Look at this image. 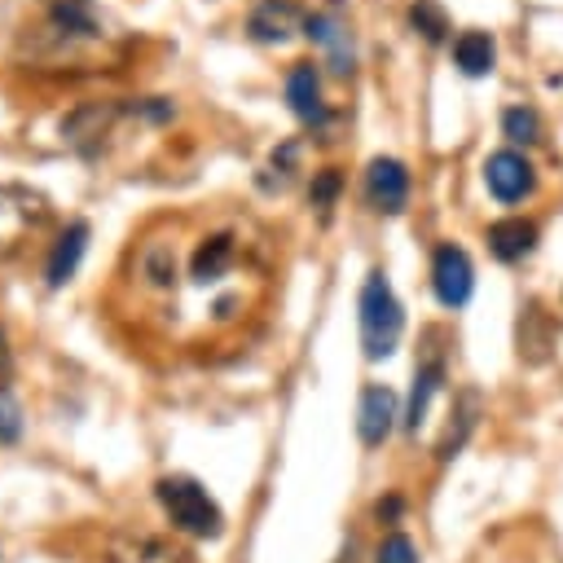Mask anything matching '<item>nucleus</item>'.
Returning <instances> with one entry per match:
<instances>
[{"mask_svg": "<svg viewBox=\"0 0 563 563\" xmlns=\"http://www.w3.org/2000/svg\"><path fill=\"white\" fill-rule=\"evenodd\" d=\"M303 31L325 48V57H330V66L339 70V75H352L356 70V48H352V35H347V26L334 18V13H308V22H303Z\"/></svg>", "mask_w": 563, "mask_h": 563, "instance_id": "nucleus-9", "label": "nucleus"}, {"mask_svg": "<svg viewBox=\"0 0 563 563\" xmlns=\"http://www.w3.org/2000/svg\"><path fill=\"white\" fill-rule=\"evenodd\" d=\"M537 246V224L532 220H519V216H510V220H497V224H488V251L497 255V260H523L528 251Z\"/></svg>", "mask_w": 563, "mask_h": 563, "instance_id": "nucleus-13", "label": "nucleus"}, {"mask_svg": "<svg viewBox=\"0 0 563 563\" xmlns=\"http://www.w3.org/2000/svg\"><path fill=\"white\" fill-rule=\"evenodd\" d=\"M334 194H339V172L334 167H325V172H317V180H312V207H330L334 202Z\"/></svg>", "mask_w": 563, "mask_h": 563, "instance_id": "nucleus-21", "label": "nucleus"}, {"mask_svg": "<svg viewBox=\"0 0 563 563\" xmlns=\"http://www.w3.org/2000/svg\"><path fill=\"white\" fill-rule=\"evenodd\" d=\"M106 563H180V554L158 541V537H110V550H106Z\"/></svg>", "mask_w": 563, "mask_h": 563, "instance_id": "nucleus-14", "label": "nucleus"}, {"mask_svg": "<svg viewBox=\"0 0 563 563\" xmlns=\"http://www.w3.org/2000/svg\"><path fill=\"white\" fill-rule=\"evenodd\" d=\"M286 101H290V110H295L308 128H321V123H325L321 79H317V66H312V62H295V66H290V75H286Z\"/></svg>", "mask_w": 563, "mask_h": 563, "instance_id": "nucleus-10", "label": "nucleus"}, {"mask_svg": "<svg viewBox=\"0 0 563 563\" xmlns=\"http://www.w3.org/2000/svg\"><path fill=\"white\" fill-rule=\"evenodd\" d=\"M431 286H435V299L444 308H462L471 299V286H475V268H471V255L453 242H444L431 260Z\"/></svg>", "mask_w": 563, "mask_h": 563, "instance_id": "nucleus-4", "label": "nucleus"}, {"mask_svg": "<svg viewBox=\"0 0 563 563\" xmlns=\"http://www.w3.org/2000/svg\"><path fill=\"white\" fill-rule=\"evenodd\" d=\"M110 31L106 18L88 0H44L31 31H22V48H31L44 66H84L88 57L106 53Z\"/></svg>", "mask_w": 563, "mask_h": 563, "instance_id": "nucleus-1", "label": "nucleus"}, {"mask_svg": "<svg viewBox=\"0 0 563 563\" xmlns=\"http://www.w3.org/2000/svg\"><path fill=\"white\" fill-rule=\"evenodd\" d=\"M18 431H22V409L0 391V444L18 440Z\"/></svg>", "mask_w": 563, "mask_h": 563, "instance_id": "nucleus-22", "label": "nucleus"}, {"mask_svg": "<svg viewBox=\"0 0 563 563\" xmlns=\"http://www.w3.org/2000/svg\"><path fill=\"white\" fill-rule=\"evenodd\" d=\"M9 378H13V352H9V339L0 330V391L9 387Z\"/></svg>", "mask_w": 563, "mask_h": 563, "instance_id": "nucleus-23", "label": "nucleus"}, {"mask_svg": "<svg viewBox=\"0 0 563 563\" xmlns=\"http://www.w3.org/2000/svg\"><path fill=\"white\" fill-rule=\"evenodd\" d=\"M84 251H88V224H84V220H70V224L62 229V238L53 242V251H48V268H44L48 286H66V282L75 277Z\"/></svg>", "mask_w": 563, "mask_h": 563, "instance_id": "nucleus-12", "label": "nucleus"}, {"mask_svg": "<svg viewBox=\"0 0 563 563\" xmlns=\"http://www.w3.org/2000/svg\"><path fill=\"white\" fill-rule=\"evenodd\" d=\"M453 62H457V70H462V75H471V79L488 75V70H493V62H497L493 35H488V31H462V35L453 40Z\"/></svg>", "mask_w": 563, "mask_h": 563, "instance_id": "nucleus-15", "label": "nucleus"}, {"mask_svg": "<svg viewBox=\"0 0 563 563\" xmlns=\"http://www.w3.org/2000/svg\"><path fill=\"white\" fill-rule=\"evenodd\" d=\"M501 132H506L510 141H519V145H532V141L541 136V119H537V110H528V106H510V110L501 114Z\"/></svg>", "mask_w": 563, "mask_h": 563, "instance_id": "nucleus-18", "label": "nucleus"}, {"mask_svg": "<svg viewBox=\"0 0 563 563\" xmlns=\"http://www.w3.org/2000/svg\"><path fill=\"white\" fill-rule=\"evenodd\" d=\"M303 22H308V13L295 0H260L246 18V31L260 44H286L295 31H303Z\"/></svg>", "mask_w": 563, "mask_h": 563, "instance_id": "nucleus-7", "label": "nucleus"}, {"mask_svg": "<svg viewBox=\"0 0 563 563\" xmlns=\"http://www.w3.org/2000/svg\"><path fill=\"white\" fill-rule=\"evenodd\" d=\"M400 330H405L400 299L391 295L383 273H369L365 286H361V347H365V356L369 361L391 356L396 343H400Z\"/></svg>", "mask_w": 563, "mask_h": 563, "instance_id": "nucleus-2", "label": "nucleus"}, {"mask_svg": "<svg viewBox=\"0 0 563 563\" xmlns=\"http://www.w3.org/2000/svg\"><path fill=\"white\" fill-rule=\"evenodd\" d=\"M409 22L422 31V40H444V31H449V22H444V13H440V4L435 0H418L413 9H409Z\"/></svg>", "mask_w": 563, "mask_h": 563, "instance_id": "nucleus-19", "label": "nucleus"}, {"mask_svg": "<svg viewBox=\"0 0 563 563\" xmlns=\"http://www.w3.org/2000/svg\"><path fill=\"white\" fill-rule=\"evenodd\" d=\"M378 563H418V550L405 532H391L383 545H378Z\"/></svg>", "mask_w": 563, "mask_h": 563, "instance_id": "nucleus-20", "label": "nucleus"}, {"mask_svg": "<svg viewBox=\"0 0 563 563\" xmlns=\"http://www.w3.org/2000/svg\"><path fill=\"white\" fill-rule=\"evenodd\" d=\"M435 387H440V361H431V365H422V369L413 374V391H409V413H405V427H409V431H418V422L427 418V405H431Z\"/></svg>", "mask_w": 563, "mask_h": 563, "instance_id": "nucleus-17", "label": "nucleus"}, {"mask_svg": "<svg viewBox=\"0 0 563 563\" xmlns=\"http://www.w3.org/2000/svg\"><path fill=\"white\" fill-rule=\"evenodd\" d=\"M154 493H158L163 510L172 515V523L180 532H189V537H220L224 532V515H220V506L211 501V493L198 479L167 475V479L154 484Z\"/></svg>", "mask_w": 563, "mask_h": 563, "instance_id": "nucleus-3", "label": "nucleus"}, {"mask_svg": "<svg viewBox=\"0 0 563 563\" xmlns=\"http://www.w3.org/2000/svg\"><path fill=\"white\" fill-rule=\"evenodd\" d=\"M484 185H488V194H493L497 202H519V198H528V194L537 189V172H532V163H528L523 154L497 150V154H488V163H484Z\"/></svg>", "mask_w": 563, "mask_h": 563, "instance_id": "nucleus-5", "label": "nucleus"}, {"mask_svg": "<svg viewBox=\"0 0 563 563\" xmlns=\"http://www.w3.org/2000/svg\"><path fill=\"white\" fill-rule=\"evenodd\" d=\"M233 264H238V238L220 229V233H207V238L194 246V255H189V277H194V286H216Z\"/></svg>", "mask_w": 563, "mask_h": 563, "instance_id": "nucleus-8", "label": "nucleus"}, {"mask_svg": "<svg viewBox=\"0 0 563 563\" xmlns=\"http://www.w3.org/2000/svg\"><path fill=\"white\" fill-rule=\"evenodd\" d=\"M365 202L383 216H396L405 211L409 202V172L400 158H369L365 167Z\"/></svg>", "mask_w": 563, "mask_h": 563, "instance_id": "nucleus-6", "label": "nucleus"}, {"mask_svg": "<svg viewBox=\"0 0 563 563\" xmlns=\"http://www.w3.org/2000/svg\"><path fill=\"white\" fill-rule=\"evenodd\" d=\"M475 418H479V391H462L457 409H453V418H449V427H444V435L435 444V457H453L462 449V440L475 431Z\"/></svg>", "mask_w": 563, "mask_h": 563, "instance_id": "nucleus-16", "label": "nucleus"}, {"mask_svg": "<svg viewBox=\"0 0 563 563\" xmlns=\"http://www.w3.org/2000/svg\"><path fill=\"white\" fill-rule=\"evenodd\" d=\"M396 427V396L387 387H365L356 405V431L365 444H383Z\"/></svg>", "mask_w": 563, "mask_h": 563, "instance_id": "nucleus-11", "label": "nucleus"}]
</instances>
